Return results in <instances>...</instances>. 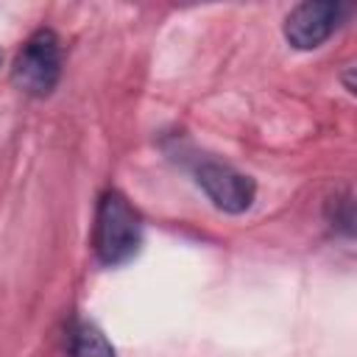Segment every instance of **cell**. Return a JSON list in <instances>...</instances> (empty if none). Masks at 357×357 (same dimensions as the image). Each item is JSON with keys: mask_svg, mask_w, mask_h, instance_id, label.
<instances>
[{"mask_svg": "<svg viewBox=\"0 0 357 357\" xmlns=\"http://www.w3.org/2000/svg\"><path fill=\"white\" fill-rule=\"evenodd\" d=\"M92 243L98 259L112 268L128 262L142 245V220L137 209L128 204V198L117 190L103 192L98 201Z\"/></svg>", "mask_w": 357, "mask_h": 357, "instance_id": "obj_1", "label": "cell"}, {"mask_svg": "<svg viewBox=\"0 0 357 357\" xmlns=\"http://www.w3.org/2000/svg\"><path fill=\"white\" fill-rule=\"evenodd\" d=\"M67 357H114V349H112V343L106 340V335L95 324L84 321L70 335Z\"/></svg>", "mask_w": 357, "mask_h": 357, "instance_id": "obj_5", "label": "cell"}, {"mask_svg": "<svg viewBox=\"0 0 357 357\" xmlns=\"http://www.w3.org/2000/svg\"><path fill=\"white\" fill-rule=\"evenodd\" d=\"M343 6L332 0H307L296 6L284 20V39L296 50H315L321 47L335 28L340 25Z\"/></svg>", "mask_w": 357, "mask_h": 357, "instance_id": "obj_3", "label": "cell"}, {"mask_svg": "<svg viewBox=\"0 0 357 357\" xmlns=\"http://www.w3.org/2000/svg\"><path fill=\"white\" fill-rule=\"evenodd\" d=\"M195 181L206 192V198L229 215L245 212L254 204V195H257L254 181L245 173H240V170H234L231 165H223V162H201L198 170H195Z\"/></svg>", "mask_w": 357, "mask_h": 357, "instance_id": "obj_4", "label": "cell"}, {"mask_svg": "<svg viewBox=\"0 0 357 357\" xmlns=\"http://www.w3.org/2000/svg\"><path fill=\"white\" fill-rule=\"evenodd\" d=\"M61 75V45L50 28L36 31L14 59L11 81L17 89L33 98H45L56 89Z\"/></svg>", "mask_w": 357, "mask_h": 357, "instance_id": "obj_2", "label": "cell"}]
</instances>
